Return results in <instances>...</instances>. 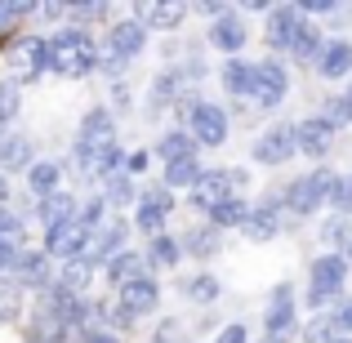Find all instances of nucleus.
Instances as JSON below:
<instances>
[{"label": "nucleus", "mask_w": 352, "mask_h": 343, "mask_svg": "<svg viewBox=\"0 0 352 343\" xmlns=\"http://www.w3.org/2000/svg\"><path fill=\"white\" fill-rule=\"evenodd\" d=\"M143 263H147V267H161V272H174V267L183 263V245H179V236H170V232L152 236V241H147V250H143Z\"/></svg>", "instance_id": "24"}, {"label": "nucleus", "mask_w": 352, "mask_h": 343, "mask_svg": "<svg viewBox=\"0 0 352 343\" xmlns=\"http://www.w3.org/2000/svg\"><path fill=\"white\" fill-rule=\"evenodd\" d=\"M330 330H335V339H352V294L335 303V312H330Z\"/></svg>", "instance_id": "45"}, {"label": "nucleus", "mask_w": 352, "mask_h": 343, "mask_svg": "<svg viewBox=\"0 0 352 343\" xmlns=\"http://www.w3.org/2000/svg\"><path fill=\"white\" fill-rule=\"evenodd\" d=\"M50 41V71H58V76L67 80H85L98 71V58H103V49H98L94 32H85V27H58L54 36H45Z\"/></svg>", "instance_id": "1"}, {"label": "nucleus", "mask_w": 352, "mask_h": 343, "mask_svg": "<svg viewBox=\"0 0 352 343\" xmlns=\"http://www.w3.org/2000/svg\"><path fill=\"white\" fill-rule=\"evenodd\" d=\"M63 183V161H32L27 165V192H32L36 201L54 197Z\"/></svg>", "instance_id": "25"}, {"label": "nucleus", "mask_w": 352, "mask_h": 343, "mask_svg": "<svg viewBox=\"0 0 352 343\" xmlns=\"http://www.w3.org/2000/svg\"><path fill=\"white\" fill-rule=\"evenodd\" d=\"M335 339V330H330V317H312L308 326H303V343H330Z\"/></svg>", "instance_id": "50"}, {"label": "nucleus", "mask_w": 352, "mask_h": 343, "mask_svg": "<svg viewBox=\"0 0 352 343\" xmlns=\"http://www.w3.org/2000/svg\"><path fill=\"white\" fill-rule=\"evenodd\" d=\"M335 134L339 129L330 125L326 116H303L299 125H294V143H299V152L312 156V161H321V156L335 152Z\"/></svg>", "instance_id": "13"}, {"label": "nucleus", "mask_w": 352, "mask_h": 343, "mask_svg": "<svg viewBox=\"0 0 352 343\" xmlns=\"http://www.w3.org/2000/svg\"><path fill=\"white\" fill-rule=\"evenodd\" d=\"M89 281H94V263L89 258H72V263H63V272H54V285H63L67 294H85Z\"/></svg>", "instance_id": "32"}, {"label": "nucleus", "mask_w": 352, "mask_h": 343, "mask_svg": "<svg viewBox=\"0 0 352 343\" xmlns=\"http://www.w3.org/2000/svg\"><path fill=\"white\" fill-rule=\"evenodd\" d=\"M214 343H250V330L241 326V321H228V326L214 335Z\"/></svg>", "instance_id": "51"}, {"label": "nucleus", "mask_w": 352, "mask_h": 343, "mask_svg": "<svg viewBox=\"0 0 352 343\" xmlns=\"http://www.w3.org/2000/svg\"><path fill=\"white\" fill-rule=\"evenodd\" d=\"M312 67H317L321 80H348V71H352V41H344V36H330L326 49H321V58L312 63Z\"/></svg>", "instance_id": "18"}, {"label": "nucleus", "mask_w": 352, "mask_h": 343, "mask_svg": "<svg viewBox=\"0 0 352 343\" xmlns=\"http://www.w3.org/2000/svg\"><path fill=\"white\" fill-rule=\"evenodd\" d=\"M285 94H290V67H285L281 58L254 63V85H250V98H254V107H263V112H276V107L285 103Z\"/></svg>", "instance_id": "6"}, {"label": "nucleus", "mask_w": 352, "mask_h": 343, "mask_svg": "<svg viewBox=\"0 0 352 343\" xmlns=\"http://www.w3.org/2000/svg\"><path fill=\"white\" fill-rule=\"evenodd\" d=\"M330 343H352V339H330Z\"/></svg>", "instance_id": "55"}, {"label": "nucleus", "mask_w": 352, "mask_h": 343, "mask_svg": "<svg viewBox=\"0 0 352 343\" xmlns=\"http://www.w3.org/2000/svg\"><path fill=\"white\" fill-rule=\"evenodd\" d=\"M183 294H188L192 303H219V294H223V281H219L214 272H197L183 281Z\"/></svg>", "instance_id": "35"}, {"label": "nucleus", "mask_w": 352, "mask_h": 343, "mask_svg": "<svg viewBox=\"0 0 352 343\" xmlns=\"http://www.w3.org/2000/svg\"><path fill=\"white\" fill-rule=\"evenodd\" d=\"M165 223H170V214H165V210H156L152 201H138V206H134V219H129V228L143 232V236H161Z\"/></svg>", "instance_id": "36"}, {"label": "nucleus", "mask_w": 352, "mask_h": 343, "mask_svg": "<svg viewBox=\"0 0 352 343\" xmlns=\"http://www.w3.org/2000/svg\"><path fill=\"white\" fill-rule=\"evenodd\" d=\"M290 156H299V143H294V125H267L263 134L254 138V161L258 165H285Z\"/></svg>", "instance_id": "11"}, {"label": "nucleus", "mask_w": 352, "mask_h": 343, "mask_svg": "<svg viewBox=\"0 0 352 343\" xmlns=\"http://www.w3.org/2000/svg\"><path fill=\"white\" fill-rule=\"evenodd\" d=\"M18 112H23V85L18 80H0V125L18 120Z\"/></svg>", "instance_id": "40"}, {"label": "nucleus", "mask_w": 352, "mask_h": 343, "mask_svg": "<svg viewBox=\"0 0 352 343\" xmlns=\"http://www.w3.org/2000/svg\"><path fill=\"white\" fill-rule=\"evenodd\" d=\"M27 343H72V330L45 308H32L27 312Z\"/></svg>", "instance_id": "22"}, {"label": "nucleus", "mask_w": 352, "mask_h": 343, "mask_svg": "<svg viewBox=\"0 0 352 343\" xmlns=\"http://www.w3.org/2000/svg\"><path fill=\"white\" fill-rule=\"evenodd\" d=\"M188 14H192V5H179V0H174V5H170V0H161V5H138L134 9V18H143L147 32H174Z\"/></svg>", "instance_id": "21"}, {"label": "nucleus", "mask_w": 352, "mask_h": 343, "mask_svg": "<svg viewBox=\"0 0 352 343\" xmlns=\"http://www.w3.org/2000/svg\"><path fill=\"white\" fill-rule=\"evenodd\" d=\"M9 63L27 71V80H36L41 71H50V41L45 36H18L14 49H9Z\"/></svg>", "instance_id": "17"}, {"label": "nucleus", "mask_w": 352, "mask_h": 343, "mask_svg": "<svg viewBox=\"0 0 352 343\" xmlns=\"http://www.w3.org/2000/svg\"><path fill=\"white\" fill-rule=\"evenodd\" d=\"M98 197L107 201V210H112V206H134L138 188H134V179H129V174L120 170V174H112V179H103V183H98Z\"/></svg>", "instance_id": "34"}, {"label": "nucleus", "mask_w": 352, "mask_h": 343, "mask_svg": "<svg viewBox=\"0 0 352 343\" xmlns=\"http://www.w3.org/2000/svg\"><path fill=\"white\" fill-rule=\"evenodd\" d=\"M147 49V27L143 18H125V23L107 27V41H103V58H98V71L107 76H125V67Z\"/></svg>", "instance_id": "4"}, {"label": "nucleus", "mask_w": 352, "mask_h": 343, "mask_svg": "<svg viewBox=\"0 0 352 343\" xmlns=\"http://www.w3.org/2000/svg\"><path fill=\"white\" fill-rule=\"evenodd\" d=\"M76 223L80 228H89V232H98L107 223V201L103 197H89V201H80V210H76Z\"/></svg>", "instance_id": "41"}, {"label": "nucleus", "mask_w": 352, "mask_h": 343, "mask_svg": "<svg viewBox=\"0 0 352 343\" xmlns=\"http://www.w3.org/2000/svg\"><path fill=\"white\" fill-rule=\"evenodd\" d=\"M76 143H85V147H103V143H116V116L107 112V107H89V112L80 116Z\"/></svg>", "instance_id": "19"}, {"label": "nucleus", "mask_w": 352, "mask_h": 343, "mask_svg": "<svg viewBox=\"0 0 352 343\" xmlns=\"http://www.w3.org/2000/svg\"><path fill=\"white\" fill-rule=\"evenodd\" d=\"M107 14H112V5H94V0H85V5H67V18H76V23H103Z\"/></svg>", "instance_id": "48"}, {"label": "nucleus", "mask_w": 352, "mask_h": 343, "mask_svg": "<svg viewBox=\"0 0 352 343\" xmlns=\"http://www.w3.org/2000/svg\"><path fill=\"white\" fill-rule=\"evenodd\" d=\"M5 201H9V179L0 174V206H5Z\"/></svg>", "instance_id": "54"}, {"label": "nucleus", "mask_w": 352, "mask_h": 343, "mask_svg": "<svg viewBox=\"0 0 352 343\" xmlns=\"http://www.w3.org/2000/svg\"><path fill=\"white\" fill-rule=\"evenodd\" d=\"M0 236H9V241H27V219H23V214H14L9 206H0Z\"/></svg>", "instance_id": "47"}, {"label": "nucleus", "mask_w": 352, "mask_h": 343, "mask_svg": "<svg viewBox=\"0 0 352 343\" xmlns=\"http://www.w3.org/2000/svg\"><path fill=\"white\" fill-rule=\"evenodd\" d=\"M335 170H326V165H317L312 174H299L294 183H285L281 188V206L290 210L294 219H312L317 210H330V192H335Z\"/></svg>", "instance_id": "2"}, {"label": "nucleus", "mask_w": 352, "mask_h": 343, "mask_svg": "<svg viewBox=\"0 0 352 343\" xmlns=\"http://www.w3.org/2000/svg\"><path fill=\"white\" fill-rule=\"evenodd\" d=\"M32 161H36V143L27 134H5V138H0V170H5V174L27 170Z\"/></svg>", "instance_id": "23"}, {"label": "nucleus", "mask_w": 352, "mask_h": 343, "mask_svg": "<svg viewBox=\"0 0 352 343\" xmlns=\"http://www.w3.org/2000/svg\"><path fill=\"white\" fill-rule=\"evenodd\" d=\"M317 236H321V245H335V254H339V250H344L348 241H352V219H344V214H330L326 223H321Z\"/></svg>", "instance_id": "39"}, {"label": "nucleus", "mask_w": 352, "mask_h": 343, "mask_svg": "<svg viewBox=\"0 0 352 343\" xmlns=\"http://www.w3.org/2000/svg\"><path fill=\"white\" fill-rule=\"evenodd\" d=\"M156 156H161L165 165L170 161H188V156H197V143H192L188 129H165V134L156 138Z\"/></svg>", "instance_id": "31"}, {"label": "nucleus", "mask_w": 352, "mask_h": 343, "mask_svg": "<svg viewBox=\"0 0 352 343\" xmlns=\"http://www.w3.org/2000/svg\"><path fill=\"white\" fill-rule=\"evenodd\" d=\"M23 254H27V241H9V236H0V276H14V272H18V263H23Z\"/></svg>", "instance_id": "43"}, {"label": "nucleus", "mask_w": 352, "mask_h": 343, "mask_svg": "<svg viewBox=\"0 0 352 343\" xmlns=\"http://www.w3.org/2000/svg\"><path fill=\"white\" fill-rule=\"evenodd\" d=\"M179 245H183V254H192V258H201V263H206V258H214L219 250H223V241H219L214 228H188L179 236Z\"/></svg>", "instance_id": "30"}, {"label": "nucleus", "mask_w": 352, "mask_h": 343, "mask_svg": "<svg viewBox=\"0 0 352 343\" xmlns=\"http://www.w3.org/2000/svg\"><path fill=\"white\" fill-rule=\"evenodd\" d=\"M116 308L129 312L134 321L152 317V312L161 308V281H156L152 272H143V276H134V281H125V285L116 290Z\"/></svg>", "instance_id": "8"}, {"label": "nucleus", "mask_w": 352, "mask_h": 343, "mask_svg": "<svg viewBox=\"0 0 352 343\" xmlns=\"http://www.w3.org/2000/svg\"><path fill=\"white\" fill-rule=\"evenodd\" d=\"M14 281H18V290H36V294H45L54 285V258L45 254V250H27L23 254V263H18V272H14Z\"/></svg>", "instance_id": "16"}, {"label": "nucleus", "mask_w": 352, "mask_h": 343, "mask_svg": "<svg viewBox=\"0 0 352 343\" xmlns=\"http://www.w3.org/2000/svg\"><path fill=\"white\" fill-rule=\"evenodd\" d=\"M32 14H36V5H27V0H0V32H9L14 23H23Z\"/></svg>", "instance_id": "46"}, {"label": "nucleus", "mask_w": 352, "mask_h": 343, "mask_svg": "<svg viewBox=\"0 0 352 343\" xmlns=\"http://www.w3.org/2000/svg\"><path fill=\"white\" fill-rule=\"evenodd\" d=\"M245 23H241V14H228V18H219V23H210V36L206 41L214 45V49H223L228 58H241V49H245Z\"/></svg>", "instance_id": "20"}, {"label": "nucleus", "mask_w": 352, "mask_h": 343, "mask_svg": "<svg viewBox=\"0 0 352 343\" xmlns=\"http://www.w3.org/2000/svg\"><path fill=\"white\" fill-rule=\"evenodd\" d=\"M245 183H250V174L241 170V165L236 170H206L197 179V188H192L188 201H192V210H214L219 201L236 197V188H245Z\"/></svg>", "instance_id": "7"}, {"label": "nucleus", "mask_w": 352, "mask_h": 343, "mask_svg": "<svg viewBox=\"0 0 352 343\" xmlns=\"http://www.w3.org/2000/svg\"><path fill=\"white\" fill-rule=\"evenodd\" d=\"M219 80H223L228 98H250V85H254V63H245V58H228L223 67H219Z\"/></svg>", "instance_id": "27"}, {"label": "nucleus", "mask_w": 352, "mask_h": 343, "mask_svg": "<svg viewBox=\"0 0 352 343\" xmlns=\"http://www.w3.org/2000/svg\"><path fill=\"white\" fill-rule=\"evenodd\" d=\"M330 210H335V214H344V219H352V174H339V179H335Z\"/></svg>", "instance_id": "44"}, {"label": "nucleus", "mask_w": 352, "mask_h": 343, "mask_svg": "<svg viewBox=\"0 0 352 343\" xmlns=\"http://www.w3.org/2000/svg\"><path fill=\"white\" fill-rule=\"evenodd\" d=\"M344 285H348V263H344V254H317L312 258V267H308V294H303V303H308L312 312H321V308H335L339 299H344Z\"/></svg>", "instance_id": "3"}, {"label": "nucleus", "mask_w": 352, "mask_h": 343, "mask_svg": "<svg viewBox=\"0 0 352 343\" xmlns=\"http://www.w3.org/2000/svg\"><path fill=\"white\" fill-rule=\"evenodd\" d=\"M303 32V9L299 5H272L267 9V27H263V41L272 54H290L294 41Z\"/></svg>", "instance_id": "9"}, {"label": "nucleus", "mask_w": 352, "mask_h": 343, "mask_svg": "<svg viewBox=\"0 0 352 343\" xmlns=\"http://www.w3.org/2000/svg\"><path fill=\"white\" fill-rule=\"evenodd\" d=\"M89 236H94L89 228H80L76 219H67V223H58V228L45 232V254H50L54 263H72V258H85Z\"/></svg>", "instance_id": "10"}, {"label": "nucleus", "mask_w": 352, "mask_h": 343, "mask_svg": "<svg viewBox=\"0 0 352 343\" xmlns=\"http://www.w3.org/2000/svg\"><path fill=\"white\" fill-rule=\"evenodd\" d=\"M245 219H250V201H245V197H228V201H219L214 210H206V223L214 228V232H223V228H245Z\"/></svg>", "instance_id": "28"}, {"label": "nucleus", "mask_w": 352, "mask_h": 343, "mask_svg": "<svg viewBox=\"0 0 352 343\" xmlns=\"http://www.w3.org/2000/svg\"><path fill=\"white\" fill-rule=\"evenodd\" d=\"M23 317V290H18L14 276H0V326Z\"/></svg>", "instance_id": "38"}, {"label": "nucleus", "mask_w": 352, "mask_h": 343, "mask_svg": "<svg viewBox=\"0 0 352 343\" xmlns=\"http://www.w3.org/2000/svg\"><path fill=\"white\" fill-rule=\"evenodd\" d=\"M321 116H326L335 129H339V125H352V85H348L339 98H326V112H321Z\"/></svg>", "instance_id": "42"}, {"label": "nucleus", "mask_w": 352, "mask_h": 343, "mask_svg": "<svg viewBox=\"0 0 352 343\" xmlns=\"http://www.w3.org/2000/svg\"><path fill=\"white\" fill-rule=\"evenodd\" d=\"M201 156H188V161H170L165 165V174H161V188H197V179H201Z\"/></svg>", "instance_id": "33"}, {"label": "nucleus", "mask_w": 352, "mask_h": 343, "mask_svg": "<svg viewBox=\"0 0 352 343\" xmlns=\"http://www.w3.org/2000/svg\"><path fill=\"white\" fill-rule=\"evenodd\" d=\"M147 161H152L147 152H125V174H129V179H134V174H143Z\"/></svg>", "instance_id": "53"}, {"label": "nucleus", "mask_w": 352, "mask_h": 343, "mask_svg": "<svg viewBox=\"0 0 352 343\" xmlns=\"http://www.w3.org/2000/svg\"><path fill=\"white\" fill-rule=\"evenodd\" d=\"M179 112L183 120H188V134H192V143H206V147H223L228 143V112L219 103H206V98H197V94H188V98H179Z\"/></svg>", "instance_id": "5"}, {"label": "nucleus", "mask_w": 352, "mask_h": 343, "mask_svg": "<svg viewBox=\"0 0 352 343\" xmlns=\"http://www.w3.org/2000/svg\"><path fill=\"white\" fill-rule=\"evenodd\" d=\"M321 49H326V36H321L317 27H308V23H303V32H299V41H294L290 58L308 67V63H317V58H321Z\"/></svg>", "instance_id": "37"}, {"label": "nucleus", "mask_w": 352, "mask_h": 343, "mask_svg": "<svg viewBox=\"0 0 352 343\" xmlns=\"http://www.w3.org/2000/svg\"><path fill=\"white\" fill-rule=\"evenodd\" d=\"M76 210H80V201L72 197V192H54V197L36 201V219L45 223V232L58 228V223H67V219H76Z\"/></svg>", "instance_id": "26"}, {"label": "nucleus", "mask_w": 352, "mask_h": 343, "mask_svg": "<svg viewBox=\"0 0 352 343\" xmlns=\"http://www.w3.org/2000/svg\"><path fill=\"white\" fill-rule=\"evenodd\" d=\"M138 201H152L156 210H165V214H174V192H170V188H161V183H152V188H143V192H138Z\"/></svg>", "instance_id": "49"}, {"label": "nucleus", "mask_w": 352, "mask_h": 343, "mask_svg": "<svg viewBox=\"0 0 352 343\" xmlns=\"http://www.w3.org/2000/svg\"><path fill=\"white\" fill-rule=\"evenodd\" d=\"M125 241H129V219H107V223L98 228L94 236H89V250H85V258H89L94 267H98V263H112V258L120 254V250H129Z\"/></svg>", "instance_id": "14"}, {"label": "nucleus", "mask_w": 352, "mask_h": 343, "mask_svg": "<svg viewBox=\"0 0 352 343\" xmlns=\"http://www.w3.org/2000/svg\"><path fill=\"white\" fill-rule=\"evenodd\" d=\"M281 192H263V197L250 206V219H245V236L250 241H272L276 232H281Z\"/></svg>", "instance_id": "12"}, {"label": "nucleus", "mask_w": 352, "mask_h": 343, "mask_svg": "<svg viewBox=\"0 0 352 343\" xmlns=\"http://www.w3.org/2000/svg\"><path fill=\"white\" fill-rule=\"evenodd\" d=\"M294 317H299V312H294V285H290V281H276L272 303H267V317H263L267 339H290Z\"/></svg>", "instance_id": "15"}, {"label": "nucleus", "mask_w": 352, "mask_h": 343, "mask_svg": "<svg viewBox=\"0 0 352 343\" xmlns=\"http://www.w3.org/2000/svg\"><path fill=\"white\" fill-rule=\"evenodd\" d=\"M143 267L147 263H143V254H138V250H120L112 263H103V276H107V285H112V290H120L125 281L143 276Z\"/></svg>", "instance_id": "29"}, {"label": "nucleus", "mask_w": 352, "mask_h": 343, "mask_svg": "<svg viewBox=\"0 0 352 343\" xmlns=\"http://www.w3.org/2000/svg\"><path fill=\"white\" fill-rule=\"evenodd\" d=\"M80 343H120V335L107 326H89V330H80Z\"/></svg>", "instance_id": "52"}]
</instances>
